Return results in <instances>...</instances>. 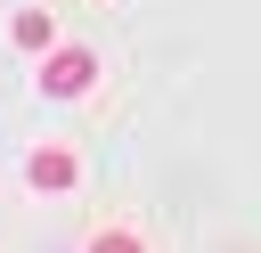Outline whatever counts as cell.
<instances>
[{"label": "cell", "mask_w": 261, "mask_h": 253, "mask_svg": "<svg viewBox=\"0 0 261 253\" xmlns=\"http://www.w3.org/2000/svg\"><path fill=\"white\" fill-rule=\"evenodd\" d=\"M24 180H33L41 196H65V188L82 180V155H73V147H33V163H24Z\"/></svg>", "instance_id": "cell-2"}, {"label": "cell", "mask_w": 261, "mask_h": 253, "mask_svg": "<svg viewBox=\"0 0 261 253\" xmlns=\"http://www.w3.org/2000/svg\"><path fill=\"white\" fill-rule=\"evenodd\" d=\"M8 33H16V49H33V57H49V49H57V16H49V8H16V24H8Z\"/></svg>", "instance_id": "cell-3"}, {"label": "cell", "mask_w": 261, "mask_h": 253, "mask_svg": "<svg viewBox=\"0 0 261 253\" xmlns=\"http://www.w3.org/2000/svg\"><path fill=\"white\" fill-rule=\"evenodd\" d=\"M90 253H147V245H139L130 229H98V237H90Z\"/></svg>", "instance_id": "cell-4"}, {"label": "cell", "mask_w": 261, "mask_h": 253, "mask_svg": "<svg viewBox=\"0 0 261 253\" xmlns=\"http://www.w3.org/2000/svg\"><path fill=\"white\" fill-rule=\"evenodd\" d=\"M90 82H98V57H90V49H49V57H41V90H49V98H82Z\"/></svg>", "instance_id": "cell-1"}]
</instances>
